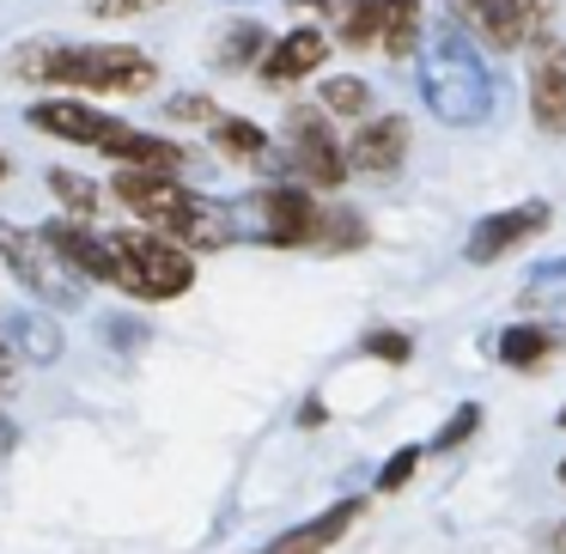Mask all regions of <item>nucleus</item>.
<instances>
[{
  "mask_svg": "<svg viewBox=\"0 0 566 554\" xmlns=\"http://www.w3.org/2000/svg\"><path fill=\"white\" fill-rule=\"evenodd\" d=\"M98 335L116 347V354H140V347H147V323H135V317H104Z\"/></svg>",
  "mask_w": 566,
  "mask_h": 554,
  "instance_id": "cd10ccee",
  "label": "nucleus"
},
{
  "mask_svg": "<svg viewBox=\"0 0 566 554\" xmlns=\"http://www.w3.org/2000/svg\"><path fill=\"white\" fill-rule=\"evenodd\" d=\"M25 123L38 128V135H62V140H74V147H98V140L111 135L116 116L92 111V104H80V98H43V104L25 111Z\"/></svg>",
  "mask_w": 566,
  "mask_h": 554,
  "instance_id": "ddd939ff",
  "label": "nucleus"
},
{
  "mask_svg": "<svg viewBox=\"0 0 566 554\" xmlns=\"http://www.w3.org/2000/svg\"><path fill=\"white\" fill-rule=\"evenodd\" d=\"M147 7H159V0H86L92 19H135V13H147Z\"/></svg>",
  "mask_w": 566,
  "mask_h": 554,
  "instance_id": "7c9ffc66",
  "label": "nucleus"
},
{
  "mask_svg": "<svg viewBox=\"0 0 566 554\" xmlns=\"http://www.w3.org/2000/svg\"><path fill=\"white\" fill-rule=\"evenodd\" d=\"M475 427H481V408H475V403H463V408H457V415L439 427V439H432L427 451H444V457H451L457 445H469V439H475Z\"/></svg>",
  "mask_w": 566,
  "mask_h": 554,
  "instance_id": "bb28decb",
  "label": "nucleus"
},
{
  "mask_svg": "<svg viewBox=\"0 0 566 554\" xmlns=\"http://www.w3.org/2000/svg\"><path fill=\"white\" fill-rule=\"evenodd\" d=\"M50 196L62 201V208L74 213V220H92V213L104 208V189L92 184V177H80V171H62V165L50 171Z\"/></svg>",
  "mask_w": 566,
  "mask_h": 554,
  "instance_id": "5701e85b",
  "label": "nucleus"
},
{
  "mask_svg": "<svg viewBox=\"0 0 566 554\" xmlns=\"http://www.w3.org/2000/svg\"><path fill=\"white\" fill-rule=\"evenodd\" d=\"M560 488H566V457H560Z\"/></svg>",
  "mask_w": 566,
  "mask_h": 554,
  "instance_id": "e433bc0d",
  "label": "nucleus"
},
{
  "mask_svg": "<svg viewBox=\"0 0 566 554\" xmlns=\"http://www.w3.org/2000/svg\"><path fill=\"white\" fill-rule=\"evenodd\" d=\"M548 354H554V330H542V323H512V330L493 342V359H500V366H512V372L548 366Z\"/></svg>",
  "mask_w": 566,
  "mask_h": 554,
  "instance_id": "6ab92c4d",
  "label": "nucleus"
},
{
  "mask_svg": "<svg viewBox=\"0 0 566 554\" xmlns=\"http://www.w3.org/2000/svg\"><path fill=\"white\" fill-rule=\"evenodd\" d=\"M347 171H366V177H390L408 153V123L402 116H359L354 140H347Z\"/></svg>",
  "mask_w": 566,
  "mask_h": 554,
  "instance_id": "9d476101",
  "label": "nucleus"
},
{
  "mask_svg": "<svg viewBox=\"0 0 566 554\" xmlns=\"http://www.w3.org/2000/svg\"><path fill=\"white\" fill-rule=\"evenodd\" d=\"M0 262L13 269L19 286H31V293L43 299V305H62L74 311L80 299H86V274H74L62 257H55L50 244H43L38 226H13V220H0Z\"/></svg>",
  "mask_w": 566,
  "mask_h": 554,
  "instance_id": "39448f33",
  "label": "nucleus"
},
{
  "mask_svg": "<svg viewBox=\"0 0 566 554\" xmlns=\"http://www.w3.org/2000/svg\"><path fill=\"white\" fill-rule=\"evenodd\" d=\"M548 554H566V524H554V530H548Z\"/></svg>",
  "mask_w": 566,
  "mask_h": 554,
  "instance_id": "f704fd0d",
  "label": "nucleus"
},
{
  "mask_svg": "<svg viewBox=\"0 0 566 554\" xmlns=\"http://www.w3.org/2000/svg\"><path fill=\"white\" fill-rule=\"evenodd\" d=\"M530 116L542 135H566V50L542 43L536 67H530Z\"/></svg>",
  "mask_w": 566,
  "mask_h": 554,
  "instance_id": "4468645a",
  "label": "nucleus"
},
{
  "mask_svg": "<svg viewBox=\"0 0 566 554\" xmlns=\"http://www.w3.org/2000/svg\"><path fill=\"white\" fill-rule=\"evenodd\" d=\"M420 98H427V111L439 116V123H451V128L488 123L493 74H488V62H481L475 38H469L457 19L432 25V38L420 43Z\"/></svg>",
  "mask_w": 566,
  "mask_h": 554,
  "instance_id": "f257e3e1",
  "label": "nucleus"
},
{
  "mask_svg": "<svg viewBox=\"0 0 566 554\" xmlns=\"http://www.w3.org/2000/svg\"><path fill=\"white\" fill-rule=\"evenodd\" d=\"M548 220H554L548 201H517V208H500V213H488V220H481L475 232H469L463 257L475 262V269H488V262L512 257L517 244H530L536 232H548Z\"/></svg>",
  "mask_w": 566,
  "mask_h": 554,
  "instance_id": "1a4fd4ad",
  "label": "nucleus"
},
{
  "mask_svg": "<svg viewBox=\"0 0 566 554\" xmlns=\"http://www.w3.org/2000/svg\"><path fill=\"white\" fill-rule=\"evenodd\" d=\"M420 457H427V445H402V451L384 457V469H378V493L408 488V481H415V469H420Z\"/></svg>",
  "mask_w": 566,
  "mask_h": 554,
  "instance_id": "a878e982",
  "label": "nucleus"
},
{
  "mask_svg": "<svg viewBox=\"0 0 566 554\" xmlns=\"http://www.w3.org/2000/svg\"><path fill=\"white\" fill-rule=\"evenodd\" d=\"M13 390V354H7V342H0V396Z\"/></svg>",
  "mask_w": 566,
  "mask_h": 554,
  "instance_id": "72a5a7b5",
  "label": "nucleus"
},
{
  "mask_svg": "<svg viewBox=\"0 0 566 554\" xmlns=\"http://www.w3.org/2000/svg\"><path fill=\"white\" fill-rule=\"evenodd\" d=\"M451 19L481 38L488 50H524V19H517V0H451Z\"/></svg>",
  "mask_w": 566,
  "mask_h": 554,
  "instance_id": "2eb2a0df",
  "label": "nucleus"
},
{
  "mask_svg": "<svg viewBox=\"0 0 566 554\" xmlns=\"http://www.w3.org/2000/svg\"><path fill=\"white\" fill-rule=\"evenodd\" d=\"M262 50H269V31H262L256 19H238V25L220 38V67L226 74H244V67L262 62Z\"/></svg>",
  "mask_w": 566,
  "mask_h": 554,
  "instance_id": "412c9836",
  "label": "nucleus"
},
{
  "mask_svg": "<svg viewBox=\"0 0 566 554\" xmlns=\"http://www.w3.org/2000/svg\"><path fill=\"white\" fill-rule=\"evenodd\" d=\"M536 286H548V293H554V286H566V257H560V262H536L524 293H536Z\"/></svg>",
  "mask_w": 566,
  "mask_h": 554,
  "instance_id": "2f4dec72",
  "label": "nucleus"
},
{
  "mask_svg": "<svg viewBox=\"0 0 566 554\" xmlns=\"http://www.w3.org/2000/svg\"><path fill=\"white\" fill-rule=\"evenodd\" d=\"M232 213V238H256V244H281V250H298L317 238V201H311L305 184H269L244 201H226Z\"/></svg>",
  "mask_w": 566,
  "mask_h": 554,
  "instance_id": "20e7f679",
  "label": "nucleus"
},
{
  "mask_svg": "<svg viewBox=\"0 0 566 554\" xmlns=\"http://www.w3.org/2000/svg\"><path fill=\"white\" fill-rule=\"evenodd\" d=\"M517 19H524V43H548V25H554V0H517Z\"/></svg>",
  "mask_w": 566,
  "mask_h": 554,
  "instance_id": "c756f323",
  "label": "nucleus"
},
{
  "mask_svg": "<svg viewBox=\"0 0 566 554\" xmlns=\"http://www.w3.org/2000/svg\"><path fill=\"white\" fill-rule=\"evenodd\" d=\"M0 184H7V153H0Z\"/></svg>",
  "mask_w": 566,
  "mask_h": 554,
  "instance_id": "c9c22d12",
  "label": "nucleus"
},
{
  "mask_svg": "<svg viewBox=\"0 0 566 554\" xmlns=\"http://www.w3.org/2000/svg\"><path fill=\"white\" fill-rule=\"evenodd\" d=\"M560 427H566V408H560Z\"/></svg>",
  "mask_w": 566,
  "mask_h": 554,
  "instance_id": "4c0bfd02",
  "label": "nucleus"
},
{
  "mask_svg": "<svg viewBox=\"0 0 566 554\" xmlns=\"http://www.w3.org/2000/svg\"><path fill=\"white\" fill-rule=\"evenodd\" d=\"M19 451V427H13V415H0V457H13Z\"/></svg>",
  "mask_w": 566,
  "mask_h": 554,
  "instance_id": "473e14b6",
  "label": "nucleus"
},
{
  "mask_svg": "<svg viewBox=\"0 0 566 554\" xmlns=\"http://www.w3.org/2000/svg\"><path fill=\"white\" fill-rule=\"evenodd\" d=\"M98 153H111V159L135 165V171H177V165L189 159L177 140L153 135V128H135V123H111V135L98 140Z\"/></svg>",
  "mask_w": 566,
  "mask_h": 554,
  "instance_id": "dca6fc26",
  "label": "nucleus"
},
{
  "mask_svg": "<svg viewBox=\"0 0 566 554\" xmlns=\"http://www.w3.org/2000/svg\"><path fill=\"white\" fill-rule=\"evenodd\" d=\"M323 55H329V38H323L317 25H293L286 38H274L269 50H262V67H256V74L269 80V86H298L305 74H317Z\"/></svg>",
  "mask_w": 566,
  "mask_h": 554,
  "instance_id": "f8f14e48",
  "label": "nucleus"
},
{
  "mask_svg": "<svg viewBox=\"0 0 566 554\" xmlns=\"http://www.w3.org/2000/svg\"><path fill=\"white\" fill-rule=\"evenodd\" d=\"M359 354L384 359V366H408V359H415V335L408 330H371L366 342H359Z\"/></svg>",
  "mask_w": 566,
  "mask_h": 554,
  "instance_id": "393cba45",
  "label": "nucleus"
},
{
  "mask_svg": "<svg viewBox=\"0 0 566 554\" xmlns=\"http://www.w3.org/2000/svg\"><path fill=\"white\" fill-rule=\"evenodd\" d=\"M38 232H43V244H50L74 274H86V281H116V250H111V238H98L92 226L50 220V226H38Z\"/></svg>",
  "mask_w": 566,
  "mask_h": 554,
  "instance_id": "9b49d317",
  "label": "nucleus"
},
{
  "mask_svg": "<svg viewBox=\"0 0 566 554\" xmlns=\"http://www.w3.org/2000/svg\"><path fill=\"white\" fill-rule=\"evenodd\" d=\"M165 116H171V123H201V128H208L213 116H220V104L201 98V92H177V98L165 104Z\"/></svg>",
  "mask_w": 566,
  "mask_h": 554,
  "instance_id": "c85d7f7f",
  "label": "nucleus"
},
{
  "mask_svg": "<svg viewBox=\"0 0 566 554\" xmlns=\"http://www.w3.org/2000/svg\"><path fill=\"white\" fill-rule=\"evenodd\" d=\"M286 135V171H293V184L305 189H342L347 184V153L342 140L329 135V111H305V104H293L281 123Z\"/></svg>",
  "mask_w": 566,
  "mask_h": 554,
  "instance_id": "423d86ee",
  "label": "nucleus"
},
{
  "mask_svg": "<svg viewBox=\"0 0 566 554\" xmlns=\"http://www.w3.org/2000/svg\"><path fill=\"white\" fill-rule=\"evenodd\" d=\"M317 111L329 116H371V86L359 74H329L317 92Z\"/></svg>",
  "mask_w": 566,
  "mask_h": 554,
  "instance_id": "4be33fe9",
  "label": "nucleus"
},
{
  "mask_svg": "<svg viewBox=\"0 0 566 554\" xmlns=\"http://www.w3.org/2000/svg\"><path fill=\"white\" fill-rule=\"evenodd\" d=\"M208 128H213V147L238 165H256L262 153H269V135H262L256 123H244V116H213Z\"/></svg>",
  "mask_w": 566,
  "mask_h": 554,
  "instance_id": "aec40b11",
  "label": "nucleus"
},
{
  "mask_svg": "<svg viewBox=\"0 0 566 554\" xmlns=\"http://www.w3.org/2000/svg\"><path fill=\"white\" fill-rule=\"evenodd\" d=\"M420 7L427 0H347L342 7V43L366 50L378 43L390 62H408L420 50Z\"/></svg>",
  "mask_w": 566,
  "mask_h": 554,
  "instance_id": "0eeeda50",
  "label": "nucleus"
},
{
  "mask_svg": "<svg viewBox=\"0 0 566 554\" xmlns=\"http://www.w3.org/2000/svg\"><path fill=\"white\" fill-rule=\"evenodd\" d=\"M43 80H50V86L104 92V98H135V92H147L153 80H159V67H153L147 50H135V43H62V38H50Z\"/></svg>",
  "mask_w": 566,
  "mask_h": 554,
  "instance_id": "f03ea898",
  "label": "nucleus"
},
{
  "mask_svg": "<svg viewBox=\"0 0 566 554\" xmlns=\"http://www.w3.org/2000/svg\"><path fill=\"white\" fill-rule=\"evenodd\" d=\"M359 512H366V500H335L329 512H317L311 524H298V530H286V536H274L262 554H323V548H335V542H342L347 530L359 524Z\"/></svg>",
  "mask_w": 566,
  "mask_h": 554,
  "instance_id": "f3484780",
  "label": "nucleus"
},
{
  "mask_svg": "<svg viewBox=\"0 0 566 554\" xmlns=\"http://www.w3.org/2000/svg\"><path fill=\"white\" fill-rule=\"evenodd\" d=\"M116 250V286H128L135 299H184L196 286V257L184 244H171L165 232L140 226V232H116L111 238Z\"/></svg>",
  "mask_w": 566,
  "mask_h": 554,
  "instance_id": "7ed1b4c3",
  "label": "nucleus"
},
{
  "mask_svg": "<svg viewBox=\"0 0 566 554\" xmlns=\"http://www.w3.org/2000/svg\"><path fill=\"white\" fill-rule=\"evenodd\" d=\"M317 250H359L366 244V220L359 213H347V208H323L317 213V238H311Z\"/></svg>",
  "mask_w": 566,
  "mask_h": 554,
  "instance_id": "b1692460",
  "label": "nucleus"
},
{
  "mask_svg": "<svg viewBox=\"0 0 566 554\" xmlns=\"http://www.w3.org/2000/svg\"><path fill=\"white\" fill-rule=\"evenodd\" d=\"M111 196L123 201L128 213H140V220H147L153 232H171L177 213H184L189 201H196L184 184H177V171H135V165L111 177Z\"/></svg>",
  "mask_w": 566,
  "mask_h": 554,
  "instance_id": "6e6552de",
  "label": "nucleus"
},
{
  "mask_svg": "<svg viewBox=\"0 0 566 554\" xmlns=\"http://www.w3.org/2000/svg\"><path fill=\"white\" fill-rule=\"evenodd\" d=\"M7 354H25L31 366H55L62 359V323L38 305L7 311Z\"/></svg>",
  "mask_w": 566,
  "mask_h": 554,
  "instance_id": "a211bd4d",
  "label": "nucleus"
}]
</instances>
